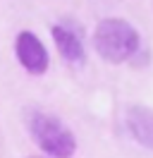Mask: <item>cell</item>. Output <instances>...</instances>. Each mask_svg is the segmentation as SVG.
<instances>
[{
	"label": "cell",
	"instance_id": "cell-2",
	"mask_svg": "<svg viewBox=\"0 0 153 158\" xmlns=\"http://www.w3.org/2000/svg\"><path fill=\"white\" fill-rule=\"evenodd\" d=\"M93 46H96V53L105 62L120 65L124 60L134 58V53L139 50V31L127 19L108 17V19H101L96 27Z\"/></svg>",
	"mask_w": 153,
	"mask_h": 158
},
{
	"label": "cell",
	"instance_id": "cell-1",
	"mask_svg": "<svg viewBox=\"0 0 153 158\" xmlns=\"http://www.w3.org/2000/svg\"><path fill=\"white\" fill-rule=\"evenodd\" d=\"M27 127L38 148L50 158H72L76 139L65 122L46 110H27Z\"/></svg>",
	"mask_w": 153,
	"mask_h": 158
},
{
	"label": "cell",
	"instance_id": "cell-4",
	"mask_svg": "<svg viewBox=\"0 0 153 158\" xmlns=\"http://www.w3.org/2000/svg\"><path fill=\"white\" fill-rule=\"evenodd\" d=\"M14 53H17V60L22 62V67L27 72H31V74H43L48 69V65H50V55H48L46 46L31 31H22L17 36Z\"/></svg>",
	"mask_w": 153,
	"mask_h": 158
},
{
	"label": "cell",
	"instance_id": "cell-3",
	"mask_svg": "<svg viewBox=\"0 0 153 158\" xmlns=\"http://www.w3.org/2000/svg\"><path fill=\"white\" fill-rule=\"evenodd\" d=\"M50 34H53V41H55L60 55H62L67 62H72V65H84L86 62L84 31L79 29V24L60 22V24H53V27H50Z\"/></svg>",
	"mask_w": 153,
	"mask_h": 158
},
{
	"label": "cell",
	"instance_id": "cell-6",
	"mask_svg": "<svg viewBox=\"0 0 153 158\" xmlns=\"http://www.w3.org/2000/svg\"><path fill=\"white\" fill-rule=\"evenodd\" d=\"M29 158H34V156H29Z\"/></svg>",
	"mask_w": 153,
	"mask_h": 158
},
{
	"label": "cell",
	"instance_id": "cell-5",
	"mask_svg": "<svg viewBox=\"0 0 153 158\" xmlns=\"http://www.w3.org/2000/svg\"><path fill=\"white\" fill-rule=\"evenodd\" d=\"M127 129L141 146L153 148V110L134 103L127 108Z\"/></svg>",
	"mask_w": 153,
	"mask_h": 158
}]
</instances>
